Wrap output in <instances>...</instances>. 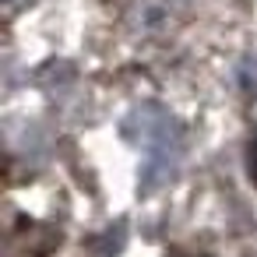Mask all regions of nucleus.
Wrapping results in <instances>:
<instances>
[{"label": "nucleus", "instance_id": "nucleus-1", "mask_svg": "<svg viewBox=\"0 0 257 257\" xmlns=\"http://www.w3.org/2000/svg\"><path fill=\"white\" fill-rule=\"evenodd\" d=\"M250 173H253V180H257V145H250Z\"/></svg>", "mask_w": 257, "mask_h": 257}]
</instances>
